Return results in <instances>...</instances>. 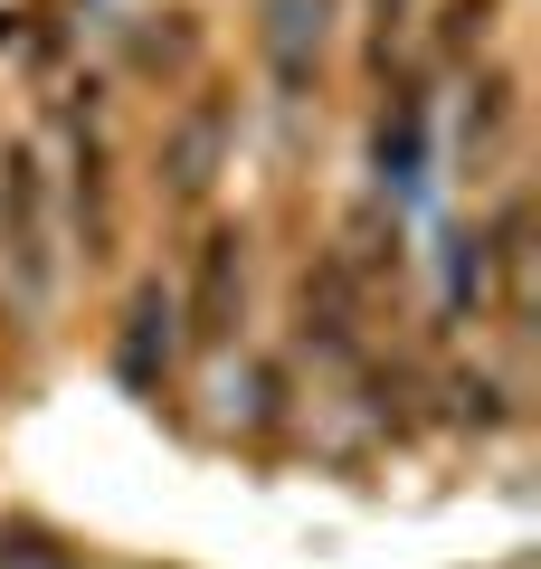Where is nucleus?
<instances>
[{"mask_svg":"<svg viewBox=\"0 0 541 569\" xmlns=\"http://www.w3.org/2000/svg\"><path fill=\"white\" fill-rule=\"evenodd\" d=\"M228 142H238V96H228V86H200V96L171 114L161 152H153V162H161V190H171V200H200L209 171L228 162Z\"/></svg>","mask_w":541,"mask_h":569,"instance_id":"f257e3e1","label":"nucleus"},{"mask_svg":"<svg viewBox=\"0 0 541 569\" xmlns=\"http://www.w3.org/2000/svg\"><path fill=\"white\" fill-rule=\"evenodd\" d=\"M0 209H10V257H20V284H29V305H39L48 284H58V247H48V190H39V162H29L20 142L0 152Z\"/></svg>","mask_w":541,"mask_h":569,"instance_id":"f03ea898","label":"nucleus"},{"mask_svg":"<svg viewBox=\"0 0 541 569\" xmlns=\"http://www.w3.org/2000/svg\"><path fill=\"white\" fill-rule=\"evenodd\" d=\"M161 361H171V295H161V284H142V295H134V313H124L115 370H124L134 389H153V380H161Z\"/></svg>","mask_w":541,"mask_h":569,"instance_id":"7ed1b4c3","label":"nucleus"},{"mask_svg":"<svg viewBox=\"0 0 541 569\" xmlns=\"http://www.w3.org/2000/svg\"><path fill=\"white\" fill-rule=\"evenodd\" d=\"M238 228H209L200 238V266H190V332H228V295H238Z\"/></svg>","mask_w":541,"mask_h":569,"instance_id":"20e7f679","label":"nucleus"},{"mask_svg":"<svg viewBox=\"0 0 541 569\" xmlns=\"http://www.w3.org/2000/svg\"><path fill=\"white\" fill-rule=\"evenodd\" d=\"M352 305H361V276H352V257H323L314 276H304V342L342 351V342H352Z\"/></svg>","mask_w":541,"mask_h":569,"instance_id":"39448f33","label":"nucleus"}]
</instances>
